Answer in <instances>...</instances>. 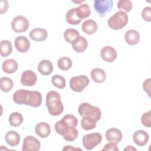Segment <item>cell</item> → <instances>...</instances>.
Instances as JSON below:
<instances>
[{"mask_svg":"<svg viewBox=\"0 0 151 151\" xmlns=\"http://www.w3.org/2000/svg\"><path fill=\"white\" fill-rule=\"evenodd\" d=\"M46 106L48 113L53 116H58L63 113L64 106L61 101L60 95L58 92L51 90L47 93Z\"/></svg>","mask_w":151,"mask_h":151,"instance_id":"6da1fadb","label":"cell"},{"mask_svg":"<svg viewBox=\"0 0 151 151\" xmlns=\"http://www.w3.org/2000/svg\"><path fill=\"white\" fill-rule=\"evenodd\" d=\"M78 111L82 117H90L96 122L101 117V110L97 106H94L88 103H82L78 107Z\"/></svg>","mask_w":151,"mask_h":151,"instance_id":"7a4b0ae2","label":"cell"},{"mask_svg":"<svg viewBox=\"0 0 151 151\" xmlns=\"http://www.w3.org/2000/svg\"><path fill=\"white\" fill-rule=\"evenodd\" d=\"M129 17L126 13L123 11L116 12L107 21L109 27L114 30H118L124 27L128 23Z\"/></svg>","mask_w":151,"mask_h":151,"instance_id":"3957f363","label":"cell"},{"mask_svg":"<svg viewBox=\"0 0 151 151\" xmlns=\"http://www.w3.org/2000/svg\"><path fill=\"white\" fill-rule=\"evenodd\" d=\"M90 80L88 77L84 75L73 77L70 80V87L75 92H81L88 86Z\"/></svg>","mask_w":151,"mask_h":151,"instance_id":"277c9868","label":"cell"},{"mask_svg":"<svg viewBox=\"0 0 151 151\" xmlns=\"http://www.w3.org/2000/svg\"><path fill=\"white\" fill-rule=\"evenodd\" d=\"M113 2L111 0H95L93 6L97 14L100 17H104L112 9Z\"/></svg>","mask_w":151,"mask_h":151,"instance_id":"5b68a950","label":"cell"},{"mask_svg":"<svg viewBox=\"0 0 151 151\" xmlns=\"http://www.w3.org/2000/svg\"><path fill=\"white\" fill-rule=\"evenodd\" d=\"M102 140V136L99 133L87 134L83 137V145L87 150H91L99 145Z\"/></svg>","mask_w":151,"mask_h":151,"instance_id":"8992f818","label":"cell"},{"mask_svg":"<svg viewBox=\"0 0 151 151\" xmlns=\"http://www.w3.org/2000/svg\"><path fill=\"white\" fill-rule=\"evenodd\" d=\"M29 27V22L27 18L22 15L14 17L11 22V28L13 31L18 33L25 32Z\"/></svg>","mask_w":151,"mask_h":151,"instance_id":"52a82bcc","label":"cell"},{"mask_svg":"<svg viewBox=\"0 0 151 151\" xmlns=\"http://www.w3.org/2000/svg\"><path fill=\"white\" fill-rule=\"evenodd\" d=\"M41 147L40 141L32 136H26L22 143V151H38Z\"/></svg>","mask_w":151,"mask_h":151,"instance_id":"ba28073f","label":"cell"},{"mask_svg":"<svg viewBox=\"0 0 151 151\" xmlns=\"http://www.w3.org/2000/svg\"><path fill=\"white\" fill-rule=\"evenodd\" d=\"M42 103V95L38 91H28L27 101L25 105L33 107H38Z\"/></svg>","mask_w":151,"mask_h":151,"instance_id":"9c48e42d","label":"cell"},{"mask_svg":"<svg viewBox=\"0 0 151 151\" xmlns=\"http://www.w3.org/2000/svg\"><path fill=\"white\" fill-rule=\"evenodd\" d=\"M37 80V74L32 70H25L21 75V82L25 86H33Z\"/></svg>","mask_w":151,"mask_h":151,"instance_id":"30bf717a","label":"cell"},{"mask_svg":"<svg viewBox=\"0 0 151 151\" xmlns=\"http://www.w3.org/2000/svg\"><path fill=\"white\" fill-rule=\"evenodd\" d=\"M101 58L106 62L111 63L117 58V52L116 50L111 46L104 47L100 52Z\"/></svg>","mask_w":151,"mask_h":151,"instance_id":"8fae6325","label":"cell"},{"mask_svg":"<svg viewBox=\"0 0 151 151\" xmlns=\"http://www.w3.org/2000/svg\"><path fill=\"white\" fill-rule=\"evenodd\" d=\"M15 47L20 52H26L30 48V42L25 36H18L14 41Z\"/></svg>","mask_w":151,"mask_h":151,"instance_id":"7c38bea8","label":"cell"},{"mask_svg":"<svg viewBox=\"0 0 151 151\" xmlns=\"http://www.w3.org/2000/svg\"><path fill=\"white\" fill-rule=\"evenodd\" d=\"M149 139L148 133L143 130L136 131L133 135V140L135 144L139 146H143L147 144Z\"/></svg>","mask_w":151,"mask_h":151,"instance_id":"4fadbf2b","label":"cell"},{"mask_svg":"<svg viewBox=\"0 0 151 151\" xmlns=\"http://www.w3.org/2000/svg\"><path fill=\"white\" fill-rule=\"evenodd\" d=\"M106 138L109 142L119 143L122 139L121 131L117 128H110L106 132Z\"/></svg>","mask_w":151,"mask_h":151,"instance_id":"5bb4252c","label":"cell"},{"mask_svg":"<svg viewBox=\"0 0 151 151\" xmlns=\"http://www.w3.org/2000/svg\"><path fill=\"white\" fill-rule=\"evenodd\" d=\"M71 45L73 50L76 52H82L87 49L88 42L84 37L78 36L73 41Z\"/></svg>","mask_w":151,"mask_h":151,"instance_id":"9a60e30c","label":"cell"},{"mask_svg":"<svg viewBox=\"0 0 151 151\" xmlns=\"http://www.w3.org/2000/svg\"><path fill=\"white\" fill-rule=\"evenodd\" d=\"M29 37L35 41H43L46 40L48 36L47 31L41 28H36L29 32Z\"/></svg>","mask_w":151,"mask_h":151,"instance_id":"2e32d148","label":"cell"},{"mask_svg":"<svg viewBox=\"0 0 151 151\" xmlns=\"http://www.w3.org/2000/svg\"><path fill=\"white\" fill-rule=\"evenodd\" d=\"M35 132L36 134L40 137L45 138L50 134V126L46 122H40L35 126Z\"/></svg>","mask_w":151,"mask_h":151,"instance_id":"e0dca14e","label":"cell"},{"mask_svg":"<svg viewBox=\"0 0 151 151\" xmlns=\"http://www.w3.org/2000/svg\"><path fill=\"white\" fill-rule=\"evenodd\" d=\"M37 70L43 76H48L53 71V65L50 60H43L38 64Z\"/></svg>","mask_w":151,"mask_h":151,"instance_id":"ac0fdd59","label":"cell"},{"mask_svg":"<svg viewBox=\"0 0 151 151\" xmlns=\"http://www.w3.org/2000/svg\"><path fill=\"white\" fill-rule=\"evenodd\" d=\"M124 39L128 44L130 45H134L139 42L140 34L136 30L130 29L126 32Z\"/></svg>","mask_w":151,"mask_h":151,"instance_id":"d6986e66","label":"cell"},{"mask_svg":"<svg viewBox=\"0 0 151 151\" xmlns=\"http://www.w3.org/2000/svg\"><path fill=\"white\" fill-rule=\"evenodd\" d=\"M5 139L8 145L12 147H14L19 143L21 137L19 134L17 132L11 130L6 133Z\"/></svg>","mask_w":151,"mask_h":151,"instance_id":"ffe728a7","label":"cell"},{"mask_svg":"<svg viewBox=\"0 0 151 151\" xmlns=\"http://www.w3.org/2000/svg\"><path fill=\"white\" fill-rule=\"evenodd\" d=\"M18 67V63L14 59L9 58L5 60L2 65L3 71L7 74H12L15 73Z\"/></svg>","mask_w":151,"mask_h":151,"instance_id":"44dd1931","label":"cell"},{"mask_svg":"<svg viewBox=\"0 0 151 151\" xmlns=\"http://www.w3.org/2000/svg\"><path fill=\"white\" fill-rule=\"evenodd\" d=\"M81 29L86 34L91 35L96 32L97 30V24L93 19H87L83 22Z\"/></svg>","mask_w":151,"mask_h":151,"instance_id":"7402d4cb","label":"cell"},{"mask_svg":"<svg viewBox=\"0 0 151 151\" xmlns=\"http://www.w3.org/2000/svg\"><path fill=\"white\" fill-rule=\"evenodd\" d=\"M90 76L93 80L97 83H103L106 78L105 71L100 68H95L91 71Z\"/></svg>","mask_w":151,"mask_h":151,"instance_id":"603a6c76","label":"cell"},{"mask_svg":"<svg viewBox=\"0 0 151 151\" xmlns=\"http://www.w3.org/2000/svg\"><path fill=\"white\" fill-rule=\"evenodd\" d=\"M28 91L24 89H19L17 90L13 94V100L17 104H26Z\"/></svg>","mask_w":151,"mask_h":151,"instance_id":"cb8c5ba5","label":"cell"},{"mask_svg":"<svg viewBox=\"0 0 151 151\" xmlns=\"http://www.w3.org/2000/svg\"><path fill=\"white\" fill-rule=\"evenodd\" d=\"M65 18L67 22L71 25H78L82 20L78 17L76 8L70 9L68 11L65 15Z\"/></svg>","mask_w":151,"mask_h":151,"instance_id":"d4e9b609","label":"cell"},{"mask_svg":"<svg viewBox=\"0 0 151 151\" xmlns=\"http://www.w3.org/2000/svg\"><path fill=\"white\" fill-rule=\"evenodd\" d=\"M54 127L56 132L64 137L68 133L71 126H68L67 123L61 119L60 120L55 123Z\"/></svg>","mask_w":151,"mask_h":151,"instance_id":"484cf974","label":"cell"},{"mask_svg":"<svg viewBox=\"0 0 151 151\" xmlns=\"http://www.w3.org/2000/svg\"><path fill=\"white\" fill-rule=\"evenodd\" d=\"M76 9L77 14L81 19L87 18L90 15L91 10L88 5L87 4H81L78 7L76 8Z\"/></svg>","mask_w":151,"mask_h":151,"instance_id":"4316f807","label":"cell"},{"mask_svg":"<svg viewBox=\"0 0 151 151\" xmlns=\"http://www.w3.org/2000/svg\"><path fill=\"white\" fill-rule=\"evenodd\" d=\"M24 119L21 113L19 112L12 113L8 118L9 124L14 127H18L20 126L23 122Z\"/></svg>","mask_w":151,"mask_h":151,"instance_id":"83f0119b","label":"cell"},{"mask_svg":"<svg viewBox=\"0 0 151 151\" xmlns=\"http://www.w3.org/2000/svg\"><path fill=\"white\" fill-rule=\"evenodd\" d=\"M12 44L8 40H3L1 42L0 54L2 57H8L12 52Z\"/></svg>","mask_w":151,"mask_h":151,"instance_id":"f1b7e54d","label":"cell"},{"mask_svg":"<svg viewBox=\"0 0 151 151\" xmlns=\"http://www.w3.org/2000/svg\"><path fill=\"white\" fill-rule=\"evenodd\" d=\"M14 86V83L9 77H4L0 79V87L3 92H8L12 90Z\"/></svg>","mask_w":151,"mask_h":151,"instance_id":"f546056e","label":"cell"},{"mask_svg":"<svg viewBox=\"0 0 151 151\" xmlns=\"http://www.w3.org/2000/svg\"><path fill=\"white\" fill-rule=\"evenodd\" d=\"M78 36H80L79 32L75 29L69 28L64 32V40L70 44H71L73 41Z\"/></svg>","mask_w":151,"mask_h":151,"instance_id":"4dcf8cb0","label":"cell"},{"mask_svg":"<svg viewBox=\"0 0 151 151\" xmlns=\"http://www.w3.org/2000/svg\"><path fill=\"white\" fill-rule=\"evenodd\" d=\"M96 121L90 117H83L81 121V126L85 130L94 129L96 126Z\"/></svg>","mask_w":151,"mask_h":151,"instance_id":"1f68e13d","label":"cell"},{"mask_svg":"<svg viewBox=\"0 0 151 151\" xmlns=\"http://www.w3.org/2000/svg\"><path fill=\"white\" fill-rule=\"evenodd\" d=\"M71 60L67 57H63L59 58L57 62V65L58 68L63 71L68 70L72 67Z\"/></svg>","mask_w":151,"mask_h":151,"instance_id":"d6a6232c","label":"cell"},{"mask_svg":"<svg viewBox=\"0 0 151 151\" xmlns=\"http://www.w3.org/2000/svg\"><path fill=\"white\" fill-rule=\"evenodd\" d=\"M51 83L55 87L60 89L64 88L66 85L65 78L60 75H54L51 78Z\"/></svg>","mask_w":151,"mask_h":151,"instance_id":"836d02e7","label":"cell"},{"mask_svg":"<svg viewBox=\"0 0 151 151\" xmlns=\"http://www.w3.org/2000/svg\"><path fill=\"white\" fill-rule=\"evenodd\" d=\"M117 8L124 12H128L132 8V3L129 0H120L117 2Z\"/></svg>","mask_w":151,"mask_h":151,"instance_id":"e575fe53","label":"cell"},{"mask_svg":"<svg viewBox=\"0 0 151 151\" xmlns=\"http://www.w3.org/2000/svg\"><path fill=\"white\" fill-rule=\"evenodd\" d=\"M78 135L77 129L75 127H71L68 133L63 137L64 139L68 142H73L75 140Z\"/></svg>","mask_w":151,"mask_h":151,"instance_id":"d590c367","label":"cell"},{"mask_svg":"<svg viewBox=\"0 0 151 151\" xmlns=\"http://www.w3.org/2000/svg\"><path fill=\"white\" fill-rule=\"evenodd\" d=\"M62 119L67 123V124L71 127H76L78 123V120L76 116L73 114H65Z\"/></svg>","mask_w":151,"mask_h":151,"instance_id":"8d00e7d4","label":"cell"},{"mask_svg":"<svg viewBox=\"0 0 151 151\" xmlns=\"http://www.w3.org/2000/svg\"><path fill=\"white\" fill-rule=\"evenodd\" d=\"M141 122L146 127L151 126V110L143 113L141 117Z\"/></svg>","mask_w":151,"mask_h":151,"instance_id":"74e56055","label":"cell"},{"mask_svg":"<svg viewBox=\"0 0 151 151\" xmlns=\"http://www.w3.org/2000/svg\"><path fill=\"white\" fill-rule=\"evenodd\" d=\"M151 8L150 6L145 7L142 12V17L143 19L147 22H150L151 21Z\"/></svg>","mask_w":151,"mask_h":151,"instance_id":"f35d334b","label":"cell"},{"mask_svg":"<svg viewBox=\"0 0 151 151\" xmlns=\"http://www.w3.org/2000/svg\"><path fill=\"white\" fill-rule=\"evenodd\" d=\"M102 150H113V151H118L119 147L117 146L116 143H112V142H109L108 143L106 144L103 148L102 149Z\"/></svg>","mask_w":151,"mask_h":151,"instance_id":"ab89813d","label":"cell"},{"mask_svg":"<svg viewBox=\"0 0 151 151\" xmlns=\"http://www.w3.org/2000/svg\"><path fill=\"white\" fill-rule=\"evenodd\" d=\"M150 84H151V79L147 78L145 80L143 83V88L145 92L147 93L148 96L150 97Z\"/></svg>","mask_w":151,"mask_h":151,"instance_id":"60d3db41","label":"cell"},{"mask_svg":"<svg viewBox=\"0 0 151 151\" xmlns=\"http://www.w3.org/2000/svg\"><path fill=\"white\" fill-rule=\"evenodd\" d=\"M8 8V2L6 0H1L0 1V13L3 14L6 12Z\"/></svg>","mask_w":151,"mask_h":151,"instance_id":"b9f144b4","label":"cell"},{"mask_svg":"<svg viewBox=\"0 0 151 151\" xmlns=\"http://www.w3.org/2000/svg\"><path fill=\"white\" fill-rule=\"evenodd\" d=\"M63 150H82L81 149H80V148H74L72 146H65V147H64L63 149Z\"/></svg>","mask_w":151,"mask_h":151,"instance_id":"7bdbcfd3","label":"cell"},{"mask_svg":"<svg viewBox=\"0 0 151 151\" xmlns=\"http://www.w3.org/2000/svg\"><path fill=\"white\" fill-rule=\"evenodd\" d=\"M124 150H136V149L132 146H128L124 149Z\"/></svg>","mask_w":151,"mask_h":151,"instance_id":"ee69618b","label":"cell"}]
</instances>
